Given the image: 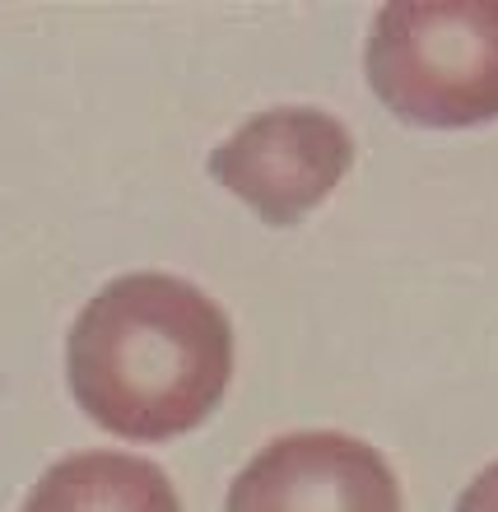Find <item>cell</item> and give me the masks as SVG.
Returning <instances> with one entry per match:
<instances>
[{"mask_svg":"<svg viewBox=\"0 0 498 512\" xmlns=\"http://www.w3.org/2000/svg\"><path fill=\"white\" fill-rule=\"evenodd\" d=\"M70 391L117 438L168 443L205 424L233 378V326L215 298L163 270L103 284L70 326Z\"/></svg>","mask_w":498,"mask_h":512,"instance_id":"6da1fadb","label":"cell"},{"mask_svg":"<svg viewBox=\"0 0 498 512\" xmlns=\"http://www.w3.org/2000/svg\"><path fill=\"white\" fill-rule=\"evenodd\" d=\"M368 84L396 117L475 126L498 117V0H396L368 33Z\"/></svg>","mask_w":498,"mask_h":512,"instance_id":"7a4b0ae2","label":"cell"},{"mask_svg":"<svg viewBox=\"0 0 498 512\" xmlns=\"http://www.w3.org/2000/svg\"><path fill=\"white\" fill-rule=\"evenodd\" d=\"M350 131L317 108H270L210 154V173L266 224H294L350 173Z\"/></svg>","mask_w":498,"mask_h":512,"instance_id":"3957f363","label":"cell"},{"mask_svg":"<svg viewBox=\"0 0 498 512\" xmlns=\"http://www.w3.org/2000/svg\"><path fill=\"white\" fill-rule=\"evenodd\" d=\"M224 512H401L387 457L336 429L284 433L229 485Z\"/></svg>","mask_w":498,"mask_h":512,"instance_id":"277c9868","label":"cell"},{"mask_svg":"<svg viewBox=\"0 0 498 512\" xmlns=\"http://www.w3.org/2000/svg\"><path fill=\"white\" fill-rule=\"evenodd\" d=\"M19 512H182V499L145 457L75 452L42 475Z\"/></svg>","mask_w":498,"mask_h":512,"instance_id":"5b68a950","label":"cell"},{"mask_svg":"<svg viewBox=\"0 0 498 512\" xmlns=\"http://www.w3.org/2000/svg\"><path fill=\"white\" fill-rule=\"evenodd\" d=\"M457 512H498V461L466 485V494L457 499Z\"/></svg>","mask_w":498,"mask_h":512,"instance_id":"8992f818","label":"cell"}]
</instances>
